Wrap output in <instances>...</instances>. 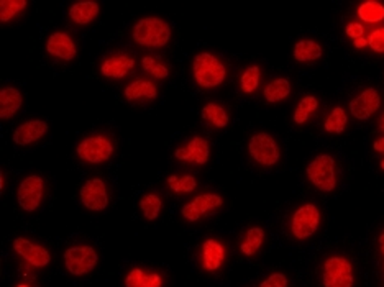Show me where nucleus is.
<instances>
[{
	"label": "nucleus",
	"mask_w": 384,
	"mask_h": 287,
	"mask_svg": "<svg viewBox=\"0 0 384 287\" xmlns=\"http://www.w3.org/2000/svg\"><path fill=\"white\" fill-rule=\"evenodd\" d=\"M125 287H163V277L158 273L135 268L127 274Z\"/></svg>",
	"instance_id": "4be33fe9"
},
{
	"label": "nucleus",
	"mask_w": 384,
	"mask_h": 287,
	"mask_svg": "<svg viewBox=\"0 0 384 287\" xmlns=\"http://www.w3.org/2000/svg\"><path fill=\"white\" fill-rule=\"evenodd\" d=\"M358 16L366 23H378L384 20V5L376 0H368L358 7Z\"/></svg>",
	"instance_id": "a878e982"
},
{
	"label": "nucleus",
	"mask_w": 384,
	"mask_h": 287,
	"mask_svg": "<svg viewBox=\"0 0 384 287\" xmlns=\"http://www.w3.org/2000/svg\"><path fill=\"white\" fill-rule=\"evenodd\" d=\"M99 15V3L94 0H82L69 7V18L77 25H89Z\"/></svg>",
	"instance_id": "412c9836"
},
{
	"label": "nucleus",
	"mask_w": 384,
	"mask_h": 287,
	"mask_svg": "<svg viewBox=\"0 0 384 287\" xmlns=\"http://www.w3.org/2000/svg\"><path fill=\"white\" fill-rule=\"evenodd\" d=\"M264 99L270 103L284 101L291 94V82L286 77H278L264 87Z\"/></svg>",
	"instance_id": "5701e85b"
},
{
	"label": "nucleus",
	"mask_w": 384,
	"mask_h": 287,
	"mask_svg": "<svg viewBox=\"0 0 384 287\" xmlns=\"http://www.w3.org/2000/svg\"><path fill=\"white\" fill-rule=\"evenodd\" d=\"M168 187L176 194H191L197 187V181L191 174H185V176H169Z\"/></svg>",
	"instance_id": "c756f323"
},
{
	"label": "nucleus",
	"mask_w": 384,
	"mask_h": 287,
	"mask_svg": "<svg viewBox=\"0 0 384 287\" xmlns=\"http://www.w3.org/2000/svg\"><path fill=\"white\" fill-rule=\"evenodd\" d=\"M76 151L77 156H79L82 161H86V163L99 164L104 163V161L112 156L114 145L112 141L104 135H94L79 141Z\"/></svg>",
	"instance_id": "423d86ee"
},
{
	"label": "nucleus",
	"mask_w": 384,
	"mask_h": 287,
	"mask_svg": "<svg viewBox=\"0 0 384 287\" xmlns=\"http://www.w3.org/2000/svg\"><path fill=\"white\" fill-rule=\"evenodd\" d=\"M320 225V210L313 203H305L294 212L291 220V232L297 240L311 238Z\"/></svg>",
	"instance_id": "0eeeda50"
},
{
	"label": "nucleus",
	"mask_w": 384,
	"mask_h": 287,
	"mask_svg": "<svg viewBox=\"0 0 384 287\" xmlns=\"http://www.w3.org/2000/svg\"><path fill=\"white\" fill-rule=\"evenodd\" d=\"M14 248L16 255L22 256L27 263L35 266V268H44L51 261V255L47 248L40 247V245L33 243L27 238H16L14 241Z\"/></svg>",
	"instance_id": "ddd939ff"
},
{
	"label": "nucleus",
	"mask_w": 384,
	"mask_h": 287,
	"mask_svg": "<svg viewBox=\"0 0 384 287\" xmlns=\"http://www.w3.org/2000/svg\"><path fill=\"white\" fill-rule=\"evenodd\" d=\"M259 287H287V277L286 274H281V273H274L271 274L270 277H266Z\"/></svg>",
	"instance_id": "c9c22d12"
},
{
	"label": "nucleus",
	"mask_w": 384,
	"mask_h": 287,
	"mask_svg": "<svg viewBox=\"0 0 384 287\" xmlns=\"http://www.w3.org/2000/svg\"><path fill=\"white\" fill-rule=\"evenodd\" d=\"M225 261V248L220 241L205 240L202 245V266L207 271H217Z\"/></svg>",
	"instance_id": "a211bd4d"
},
{
	"label": "nucleus",
	"mask_w": 384,
	"mask_h": 287,
	"mask_svg": "<svg viewBox=\"0 0 384 287\" xmlns=\"http://www.w3.org/2000/svg\"><path fill=\"white\" fill-rule=\"evenodd\" d=\"M381 168H383V169H384V160H383V161H381Z\"/></svg>",
	"instance_id": "37998d69"
},
{
	"label": "nucleus",
	"mask_w": 384,
	"mask_h": 287,
	"mask_svg": "<svg viewBox=\"0 0 384 287\" xmlns=\"http://www.w3.org/2000/svg\"><path fill=\"white\" fill-rule=\"evenodd\" d=\"M368 45L373 51L384 53V28H378V30L371 32V35L368 36Z\"/></svg>",
	"instance_id": "f704fd0d"
},
{
	"label": "nucleus",
	"mask_w": 384,
	"mask_h": 287,
	"mask_svg": "<svg viewBox=\"0 0 384 287\" xmlns=\"http://www.w3.org/2000/svg\"><path fill=\"white\" fill-rule=\"evenodd\" d=\"M294 58L300 62L317 61L322 56V47L317 41L312 40H300L294 47Z\"/></svg>",
	"instance_id": "b1692460"
},
{
	"label": "nucleus",
	"mask_w": 384,
	"mask_h": 287,
	"mask_svg": "<svg viewBox=\"0 0 384 287\" xmlns=\"http://www.w3.org/2000/svg\"><path fill=\"white\" fill-rule=\"evenodd\" d=\"M379 125H381V128L384 130V115H383V118H381V122H379Z\"/></svg>",
	"instance_id": "a19ab883"
},
{
	"label": "nucleus",
	"mask_w": 384,
	"mask_h": 287,
	"mask_svg": "<svg viewBox=\"0 0 384 287\" xmlns=\"http://www.w3.org/2000/svg\"><path fill=\"white\" fill-rule=\"evenodd\" d=\"M99 256L94 248L88 245L71 247L64 251V266L73 276H86L97 266Z\"/></svg>",
	"instance_id": "39448f33"
},
{
	"label": "nucleus",
	"mask_w": 384,
	"mask_h": 287,
	"mask_svg": "<svg viewBox=\"0 0 384 287\" xmlns=\"http://www.w3.org/2000/svg\"><path fill=\"white\" fill-rule=\"evenodd\" d=\"M125 99L127 101H153V99L158 97V89L153 84L151 81L146 79H136V81L130 82L125 87Z\"/></svg>",
	"instance_id": "aec40b11"
},
{
	"label": "nucleus",
	"mask_w": 384,
	"mask_h": 287,
	"mask_svg": "<svg viewBox=\"0 0 384 287\" xmlns=\"http://www.w3.org/2000/svg\"><path fill=\"white\" fill-rule=\"evenodd\" d=\"M307 177L313 186L324 192H332L337 187V166L330 155L313 158L307 166Z\"/></svg>",
	"instance_id": "7ed1b4c3"
},
{
	"label": "nucleus",
	"mask_w": 384,
	"mask_h": 287,
	"mask_svg": "<svg viewBox=\"0 0 384 287\" xmlns=\"http://www.w3.org/2000/svg\"><path fill=\"white\" fill-rule=\"evenodd\" d=\"M222 203H224V199L218 194H202L192 199L189 203H185L181 214L188 222H197L210 212L220 209Z\"/></svg>",
	"instance_id": "9b49d317"
},
{
	"label": "nucleus",
	"mask_w": 384,
	"mask_h": 287,
	"mask_svg": "<svg viewBox=\"0 0 384 287\" xmlns=\"http://www.w3.org/2000/svg\"><path fill=\"white\" fill-rule=\"evenodd\" d=\"M353 45L357 48H365V47H368V38H358V40H355L353 41Z\"/></svg>",
	"instance_id": "58836bf2"
},
{
	"label": "nucleus",
	"mask_w": 384,
	"mask_h": 287,
	"mask_svg": "<svg viewBox=\"0 0 384 287\" xmlns=\"http://www.w3.org/2000/svg\"><path fill=\"white\" fill-rule=\"evenodd\" d=\"M27 5V0H2V2H0V20H2V23L10 22V20Z\"/></svg>",
	"instance_id": "2f4dec72"
},
{
	"label": "nucleus",
	"mask_w": 384,
	"mask_h": 287,
	"mask_svg": "<svg viewBox=\"0 0 384 287\" xmlns=\"http://www.w3.org/2000/svg\"><path fill=\"white\" fill-rule=\"evenodd\" d=\"M142 64L143 69L148 74H151V76L158 79H166L169 76V69L159 60H156L155 56H144L142 60Z\"/></svg>",
	"instance_id": "72a5a7b5"
},
{
	"label": "nucleus",
	"mask_w": 384,
	"mask_h": 287,
	"mask_svg": "<svg viewBox=\"0 0 384 287\" xmlns=\"http://www.w3.org/2000/svg\"><path fill=\"white\" fill-rule=\"evenodd\" d=\"M81 202L86 209L102 212L109 205V192L104 179L92 177L81 187Z\"/></svg>",
	"instance_id": "9d476101"
},
{
	"label": "nucleus",
	"mask_w": 384,
	"mask_h": 287,
	"mask_svg": "<svg viewBox=\"0 0 384 287\" xmlns=\"http://www.w3.org/2000/svg\"><path fill=\"white\" fill-rule=\"evenodd\" d=\"M324 287H353V266L344 256H332L324 263Z\"/></svg>",
	"instance_id": "20e7f679"
},
{
	"label": "nucleus",
	"mask_w": 384,
	"mask_h": 287,
	"mask_svg": "<svg viewBox=\"0 0 384 287\" xmlns=\"http://www.w3.org/2000/svg\"><path fill=\"white\" fill-rule=\"evenodd\" d=\"M379 248H381V253L384 255V230L381 232V235H379Z\"/></svg>",
	"instance_id": "ea45409f"
},
{
	"label": "nucleus",
	"mask_w": 384,
	"mask_h": 287,
	"mask_svg": "<svg viewBox=\"0 0 384 287\" xmlns=\"http://www.w3.org/2000/svg\"><path fill=\"white\" fill-rule=\"evenodd\" d=\"M22 103L23 97L18 89L10 86L2 87V90H0V116H2V120L12 118L20 110Z\"/></svg>",
	"instance_id": "6ab92c4d"
},
{
	"label": "nucleus",
	"mask_w": 384,
	"mask_h": 287,
	"mask_svg": "<svg viewBox=\"0 0 384 287\" xmlns=\"http://www.w3.org/2000/svg\"><path fill=\"white\" fill-rule=\"evenodd\" d=\"M194 79L204 89H214L220 86L227 77L225 64L212 53H199L192 62Z\"/></svg>",
	"instance_id": "f03ea898"
},
{
	"label": "nucleus",
	"mask_w": 384,
	"mask_h": 287,
	"mask_svg": "<svg viewBox=\"0 0 384 287\" xmlns=\"http://www.w3.org/2000/svg\"><path fill=\"white\" fill-rule=\"evenodd\" d=\"M346 122H348V118H346L345 110L342 107H335V109L330 112L327 118H325L324 128L329 133H342L345 130Z\"/></svg>",
	"instance_id": "7c9ffc66"
},
{
	"label": "nucleus",
	"mask_w": 384,
	"mask_h": 287,
	"mask_svg": "<svg viewBox=\"0 0 384 287\" xmlns=\"http://www.w3.org/2000/svg\"><path fill=\"white\" fill-rule=\"evenodd\" d=\"M264 241V230L259 227H253L250 228L248 232H246L245 235V240L242 241L240 245V249L243 255L246 256H253L256 251H258L259 248H261Z\"/></svg>",
	"instance_id": "bb28decb"
},
{
	"label": "nucleus",
	"mask_w": 384,
	"mask_h": 287,
	"mask_svg": "<svg viewBox=\"0 0 384 287\" xmlns=\"http://www.w3.org/2000/svg\"><path fill=\"white\" fill-rule=\"evenodd\" d=\"M48 132V123L43 122V120H28L16 127V130L14 132V141L20 147H27V145L35 143L40 138H43Z\"/></svg>",
	"instance_id": "2eb2a0df"
},
{
	"label": "nucleus",
	"mask_w": 384,
	"mask_h": 287,
	"mask_svg": "<svg viewBox=\"0 0 384 287\" xmlns=\"http://www.w3.org/2000/svg\"><path fill=\"white\" fill-rule=\"evenodd\" d=\"M210 147L209 141L202 136H194L183 148H177L175 156L181 161H188L194 164H205L209 161Z\"/></svg>",
	"instance_id": "4468645a"
},
{
	"label": "nucleus",
	"mask_w": 384,
	"mask_h": 287,
	"mask_svg": "<svg viewBox=\"0 0 384 287\" xmlns=\"http://www.w3.org/2000/svg\"><path fill=\"white\" fill-rule=\"evenodd\" d=\"M373 148L376 149V151H379V153H384V138H378L376 141H374Z\"/></svg>",
	"instance_id": "4c0bfd02"
},
{
	"label": "nucleus",
	"mask_w": 384,
	"mask_h": 287,
	"mask_svg": "<svg viewBox=\"0 0 384 287\" xmlns=\"http://www.w3.org/2000/svg\"><path fill=\"white\" fill-rule=\"evenodd\" d=\"M16 287H30V286H28V284H18Z\"/></svg>",
	"instance_id": "79ce46f5"
},
{
	"label": "nucleus",
	"mask_w": 384,
	"mask_h": 287,
	"mask_svg": "<svg viewBox=\"0 0 384 287\" xmlns=\"http://www.w3.org/2000/svg\"><path fill=\"white\" fill-rule=\"evenodd\" d=\"M44 194V181L40 176H27L16 189V201L25 212H33L40 207Z\"/></svg>",
	"instance_id": "1a4fd4ad"
},
{
	"label": "nucleus",
	"mask_w": 384,
	"mask_h": 287,
	"mask_svg": "<svg viewBox=\"0 0 384 287\" xmlns=\"http://www.w3.org/2000/svg\"><path fill=\"white\" fill-rule=\"evenodd\" d=\"M135 68V60L128 55H114L102 62L101 73L105 77L122 79Z\"/></svg>",
	"instance_id": "f3484780"
},
{
	"label": "nucleus",
	"mask_w": 384,
	"mask_h": 287,
	"mask_svg": "<svg viewBox=\"0 0 384 287\" xmlns=\"http://www.w3.org/2000/svg\"><path fill=\"white\" fill-rule=\"evenodd\" d=\"M131 36L142 47L161 48L171 38V27L158 16H144L135 23Z\"/></svg>",
	"instance_id": "f257e3e1"
},
{
	"label": "nucleus",
	"mask_w": 384,
	"mask_h": 287,
	"mask_svg": "<svg viewBox=\"0 0 384 287\" xmlns=\"http://www.w3.org/2000/svg\"><path fill=\"white\" fill-rule=\"evenodd\" d=\"M319 109V101L313 95H305V97L297 103V109L294 112V122L297 125H303L309 120L313 112Z\"/></svg>",
	"instance_id": "c85d7f7f"
},
{
	"label": "nucleus",
	"mask_w": 384,
	"mask_h": 287,
	"mask_svg": "<svg viewBox=\"0 0 384 287\" xmlns=\"http://www.w3.org/2000/svg\"><path fill=\"white\" fill-rule=\"evenodd\" d=\"M258 84H259V68L258 66H250V68H246L243 71L242 77H240V87L243 92L250 94V92H255L256 89H258Z\"/></svg>",
	"instance_id": "473e14b6"
},
{
	"label": "nucleus",
	"mask_w": 384,
	"mask_h": 287,
	"mask_svg": "<svg viewBox=\"0 0 384 287\" xmlns=\"http://www.w3.org/2000/svg\"><path fill=\"white\" fill-rule=\"evenodd\" d=\"M363 25L360 23H350V25H346V30L345 33L346 35L350 36V38H353L355 40H358V38H363Z\"/></svg>",
	"instance_id": "e433bc0d"
},
{
	"label": "nucleus",
	"mask_w": 384,
	"mask_h": 287,
	"mask_svg": "<svg viewBox=\"0 0 384 287\" xmlns=\"http://www.w3.org/2000/svg\"><path fill=\"white\" fill-rule=\"evenodd\" d=\"M140 209H142L143 217L146 220L158 219L161 209H163V201L156 194H144L140 201Z\"/></svg>",
	"instance_id": "cd10ccee"
},
{
	"label": "nucleus",
	"mask_w": 384,
	"mask_h": 287,
	"mask_svg": "<svg viewBox=\"0 0 384 287\" xmlns=\"http://www.w3.org/2000/svg\"><path fill=\"white\" fill-rule=\"evenodd\" d=\"M202 118L205 120V122L212 125V127H217V128H225L227 125H229V114H227V110L224 109L222 105H218V103H207V105L202 109Z\"/></svg>",
	"instance_id": "393cba45"
},
{
	"label": "nucleus",
	"mask_w": 384,
	"mask_h": 287,
	"mask_svg": "<svg viewBox=\"0 0 384 287\" xmlns=\"http://www.w3.org/2000/svg\"><path fill=\"white\" fill-rule=\"evenodd\" d=\"M47 51L60 60L71 61L76 56V45L68 33L56 32L47 41Z\"/></svg>",
	"instance_id": "dca6fc26"
},
{
	"label": "nucleus",
	"mask_w": 384,
	"mask_h": 287,
	"mask_svg": "<svg viewBox=\"0 0 384 287\" xmlns=\"http://www.w3.org/2000/svg\"><path fill=\"white\" fill-rule=\"evenodd\" d=\"M379 105H381V97H379L378 90L370 87V89H365L350 102V112H352L355 118L368 120L371 115L376 114Z\"/></svg>",
	"instance_id": "f8f14e48"
},
{
	"label": "nucleus",
	"mask_w": 384,
	"mask_h": 287,
	"mask_svg": "<svg viewBox=\"0 0 384 287\" xmlns=\"http://www.w3.org/2000/svg\"><path fill=\"white\" fill-rule=\"evenodd\" d=\"M248 151L261 166H274L279 161V147L270 133H256L250 138Z\"/></svg>",
	"instance_id": "6e6552de"
}]
</instances>
